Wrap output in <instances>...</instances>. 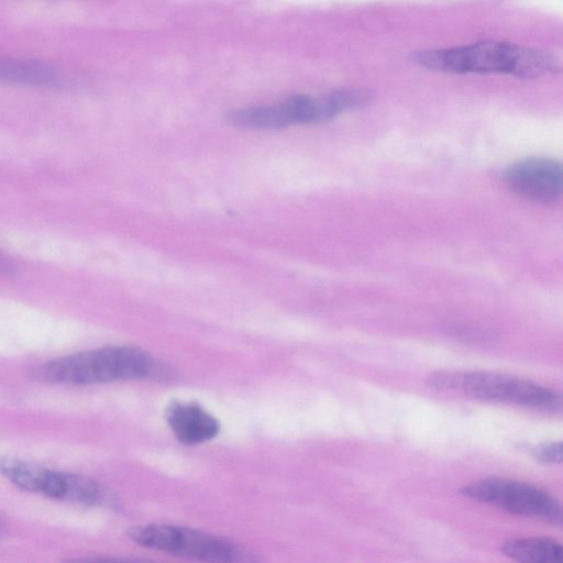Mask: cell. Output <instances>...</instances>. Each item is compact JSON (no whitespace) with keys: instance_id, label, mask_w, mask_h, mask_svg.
<instances>
[{"instance_id":"1","label":"cell","mask_w":563,"mask_h":563,"mask_svg":"<svg viewBox=\"0 0 563 563\" xmlns=\"http://www.w3.org/2000/svg\"><path fill=\"white\" fill-rule=\"evenodd\" d=\"M411 60L424 68L445 73H501L536 78L556 68L554 58L541 51L500 42L413 52Z\"/></svg>"},{"instance_id":"2","label":"cell","mask_w":563,"mask_h":563,"mask_svg":"<svg viewBox=\"0 0 563 563\" xmlns=\"http://www.w3.org/2000/svg\"><path fill=\"white\" fill-rule=\"evenodd\" d=\"M150 356L131 346H108L43 363L32 369L34 380L46 384L89 385L146 376Z\"/></svg>"},{"instance_id":"3","label":"cell","mask_w":563,"mask_h":563,"mask_svg":"<svg viewBox=\"0 0 563 563\" xmlns=\"http://www.w3.org/2000/svg\"><path fill=\"white\" fill-rule=\"evenodd\" d=\"M429 385L441 390H460L474 398L555 410L560 396L531 380L495 372H437Z\"/></svg>"},{"instance_id":"4","label":"cell","mask_w":563,"mask_h":563,"mask_svg":"<svg viewBox=\"0 0 563 563\" xmlns=\"http://www.w3.org/2000/svg\"><path fill=\"white\" fill-rule=\"evenodd\" d=\"M0 474L23 490L84 505L108 506L111 493L98 482L16 457H0Z\"/></svg>"},{"instance_id":"5","label":"cell","mask_w":563,"mask_h":563,"mask_svg":"<svg viewBox=\"0 0 563 563\" xmlns=\"http://www.w3.org/2000/svg\"><path fill=\"white\" fill-rule=\"evenodd\" d=\"M461 492L471 499L518 516L538 518L554 526L562 523L559 501L545 490L529 483L488 477L465 485Z\"/></svg>"},{"instance_id":"6","label":"cell","mask_w":563,"mask_h":563,"mask_svg":"<svg viewBox=\"0 0 563 563\" xmlns=\"http://www.w3.org/2000/svg\"><path fill=\"white\" fill-rule=\"evenodd\" d=\"M131 539L143 547L208 561H233L239 548L232 542L200 530L169 526L147 525L131 530Z\"/></svg>"},{"instance_id":"7","label":"cell","mask_w":563,"mask_h":563,"mask_svg":"<svg viewBox=\"0 0 563 563\" xmlns=\"http://www.w3.org/2000/svg\"><path fill=\"white\" fill-rule=\"evenodd\" d=\"M508 187L517 195L538 203H553L563 188V168L550 157H529L510 165L504 175Z\"/></svg>"},{"instance_id":"8","label":"cell","mask_w":563,"mask_h":563,"mask_svg":"<svg viewBox=\"0 0 563 563\" xmlns=\"http://www.w3.org/2000/svg\"><path fill=\"white\" fill-rule=\"evenodd\" d=\"M166 421L175 437L185 444L209 441L219 432L218 420L195 402H172L166 409Z\"/></svg>"},{"instance_id":"9","label":"cell","mask_w":563,"mask_h":563,"mask_svg":"<svg viewBox=\"0 0 563 563\" xmlns=\"http://www.w3.org/2000/svg\"><path fill=\"white\" fill-rule=\"evenodd\" d=\"M0 80L25 86H53L58 81V74L40 62L0 57Z\"/></svg>"},{"instance_id":"10","label":"cell","mask_w":563,"mask_h":563,"mask_svg":"<svg viewBox=\"0 0 563 563\" xmlns=\"http://www.w3.org/2000/svg\"><path fill=\"white\" fill-rule=\"evenodd\" d=\"M501 552L519 562L561 563L563 549L560 543L548 538H526L510 540L500 548Z\"/></svg>"},{"instance_id":"11","label":"cell","mask_w":563,"mask_h":563,"mask_svg":"<svg viewBox=\"0 0 563 563\" xmlns=\"http://www.w3.org/2000/svg\"><path fill=\"white\" fill-rule=\"evenodd\" d=\"M533 456L547 464H558L562 461V445L561 442H547L538 445L533 450Z\"/></svg>"},{"instance_id":"12","label":"cell","mask_w":563,"mask_h":563,"mask_svg":"<svg viewBox=\"0 0 563 563\" xmlns=\"http://www.w3.org/2000/svg\"><path fill=\"white\" fill-rule=\"evenodd\" d=\"M15 271V266L11 258L0 252V274L11 275Z\"/></svg>"},{"instance_id":"13","label":"cell","mask_w":563,"mask_h":563,"mask_svg":"<svg viewBox=\"0 0 563 563\" xmlns=\"http://www.w3.org/2000/svg\"><path fill=\"white\" fill-rule=\"evenodd\" d=\"M3 529H4V521H3V519L0 517V533H2Z\"/></svg>"}]
</instances>
